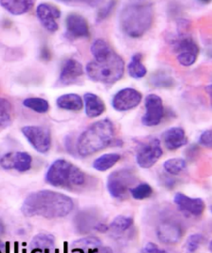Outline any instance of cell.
Wrapping results in <instances>:
<instances>
[{
  "label": "cell",
  "instance_id": "29",
  "mask_svg": "<svg viewBox=\"0 0 212 253\" xmlns=\"http://www.w3.org/2000/svg\"><path fill=\"white\" fill-rule=\"evenodd\" d=\"M164 169L165 171L171 175H179L186 168V162L180 158H170L164 162Z\"/></svg>",
  "mask_w": 212,
  "mask_h": 253
},
{
  "label": "cell",
  "instance_id": "12",
  "mask_svg": "<svg viewBox=\"0 0 212 253\" xmlns=\"http://www.w3.org/2000/svg\"><path fill=\"white\" fill-rule=\"evenodd\" d=\"M36 15L39 20L46 30L54 33L58 29L56 19L61 16L60 9L53 4L41 3L36 8Z\"/></svg>",
  "mask_w": 212,
  "mask_h": 253
},
{
  "label": "cell",
  "instance_id": "18",
  "mask_svg": "<svg viewBox=\"0 0 212 253\" xmlns=\"http://www.w3.org/2000/svg\"><path fill=\"white\" fill-rule=\"evenodd\" d=\"M165 147L169 150H175L183 147L187 142V138L183 128L172 127L165 131L163 135Z\"/></svg>",
  "mask_w": 212,
  "mask_h": 253
},
{
  "label": "cell",
  "instance_id": "41",
  "mask_svg": "<svg viewBox=\"0 0 212 253\" xmlns=\"http://www.w3.org/2000/svg\"><path fill=\"white\" fill-rule=\"evenodd\" d=\"M1 253V251H0V253Z\"/></svg>",
  "mask_w": 212,
  "mask_h": 253
},
{
  "label": "cell",
  "instance_id": "17",
  "mask_svg": "<svg viewBox=\"0 0 212 253\" xmlns=\"http://www.w3.org/2000/svg\"><path fill=\"white\" fill-rule=\"evenodd\" d=\"M83 74L84 69L81 63L77 60L69 59L63 65L58 81L63 85L72 84H75Z\"/></svg>",
  "mask_w": 212,
  "mask_h": 253
},
{
  "label": "cell",
  "instance_id": "7",
  "mask_svg": "<svg viewBox=\"0 0 212 253\" xmlns=\"http://www.w3.org/2000/svg\"><path fill=\"white\" fill-rule=\"evenodd\" d=\"M163 155L159 139L151 137L141 143L136 153V160L140 167L148 169L154 166Z\"/></svg>",
  "mask_w": 212,
  "mask_h": 253
},
{
  "label": "cell",
  "instance_id": "38",
  "mask_svg": "<svg viewBox=\"0 0 212 253\" xmlns=\"http://www.w3.org/2000/svg\"><path fill=\"white\" fill-rule=\"evenodd\" d=\"M94 230H96L100 233H106L108 230V227L106 224H105L104 223L100 221L98 224L95 227Z\"/></svg>",
  "mask_w": 212,
  "mask_h": 253
},
{
  "label": "cell",
  "instance_id": "2",
  "mask_svg": "<svg viewBox=\"0 0 212 253\" xmlns=\"http://www.w3.org/2000/svg\"><path fill=\"white\" fill-rule=\"evenodd\" d=\"M153 17L152 4L146 1L133 2L124 6L119 13V26L129 37L139 38L151 28Z\"/></svg>",
  "mask_w": 212,
  "mask_h": 253
},
{
  "label": "cell",
  "instance_id": "30",
  "mask_svg": "<svg viewBox=\"0 0 212 253\" xmlns=\"http://www.w3.org/2000/svg\"><path fill=\"white\" fill-rule=\"evenodd\" d=\"M23 105L40 114L47 113L50 108L48 101L41 98H26L23 101Z\"/></svg>",
  "mask_w": 212,
  "mask_h": 253
},
{
  "label": "cell",
  "instance_id": "34",
  "mask_svg": "<svg viewBox=\"0 0 212 253\" xmlns=\"http://www.w3.org/2000/svg\"><path fill=\"white\" fill-rule=\"evenodd\" d=\"M200 144L211 149L212 147V132L211 130H207L202 133L199 138Z\"/></svg>",
  "mask_w": 212,
  "mask_h": 253
},
{
  "label": "cell",
  "instance_id": "16",
  "mask_svg": "<svg viewBox=\"0 0 212 253\" xmlns=\"http://www.w3.org/2000/svg\"><path fill=\"white\" fill-rule=\"evenodd\" d=\"M66 29V35L70 38H87L90 36L89 24L79 14L72 13L67 16Z\"/></svg>",
  "mask_w": 212,
  "mask_h": 253
},
{
  "label": "cell",
  "instance_id": "36",
  "mask_svg": "<svg viewBox=\"0 0 212 253\" xmlns=\"http://www.w3.org/2000/svg\"><path fill=\"white\" fill-rule=\"evenodd\" d=\"M11 116L8 113V111L0 109V126L5 128L11 124Z\"/></svg>",
  "mask_w": 212,
  "mask_h": 253
},
{
  "label": "cell",
  "instance_id": "3",
  "mask_svg": "<svg viewBox=\"0 0 212 253\" xmlns=\"http://www.w3.org/2000/svg\"><path fill=\"white\" fill-rule=\"evenodd\" d=\"M114 128L113 123L105 119L92 124L78 138L77 152L87 157L108 147L113 142Z\"/></svg>",
  "mask_w": 212,
  "mask_h": 253
},
{
  "label": "cell",
  "instance_id": "27",
  "mask_svg": "<svg viewBox=\"0 0 212 253\" xmlns=\"http://www.w3.org/2000/svg\"><path fill=\"white\" fill-rule=\"evenodd\" d=\"M113 50L111 49L108 43L103 40H97L92 43L91 52L93 55L95 60L101 62L106 59Z\"/></svg>",
  "mask_w": 212,
  "mask_h": 253
},
{
  "label": "cell",
  "instance_id": "13",
  "mask_svg": "<svg viewBox=\"0 0 212 253\" xmlns=\"http://www.w3.org/2000/svg\"><path fill=\"white\" fill-rule=\"evenodd\" d=\"M32 158L26 152L9 153L0 159V165L4 169H14L19 172L30 169Z\"/></svg>",
  "mask_w": 212,
  "mask_h": 253
},
{
  "label": "cell",
  "instance_id": "1",
  "mask_svg": "<svg viewBox=\"0 0 212 253\" xmlns=\"http://www.w3.org/2000/svg\"><path fill=\"white\" fill-rule=\"evenodd\" d=\"M70 197L57 192L43 190L27 197L21 207V211L28 217L41 216L53 219L64 217L74 209Z\"/></svg>",
  "mask_w": 212,
  "mask_h": 253
},
{
  "label": "cell",
  "instance_id": "5",
  "mask_svg": "<svg viewBox=\"0 0 212 253\" xmlns=\"http://www.w3.org/2000/svg\"><path fill=\"white\" fill-rule=\"evenodd\" d=\"M88 76L94 82L110 84L118 82L123 76L125 62L115 52L101 62L92 61L87 65Z\"/></svg>",
  "mask_w": 212,
  "mask_h": 253
},
{
  "label": "cell",
  "instance_id": "19",
  "mask_svg": "<svg viewBox=\"0 0 212 253\" xmlns=\"http://www.w3.org/2000/svg\"><path fill=\"white\" fill-rule=\"evenodd\" d=\"M31 253H54L55 238L52 235L39 233L29 245Z\"/></svg>",
  "mask_w": 212,
  "mask_h": 253
},
{
  "label": "cell",
  "instance_id": "4",
  "mask_svg": "<svg viewBox=\"0 0 212 253\" xmlns=\"http://www.w3.org/2000/svg\"><path fill=\"white\" fill-rule=\"evenodd\" d=\"M48 183L54 187L75 188L86 181L84 172L66 160H56L51 165L46 175Z\"/></svg>",
  "mask_w": 212,
  "mask_h": 253
},
{
  "label": "cell",
  "instance_id": "35",
  "mask_svg": "<svg viewBox=\"0 0 212 253\" xmlns=\"http://www.w3.org/2000/svg\"><path fill=\"white\" fill-rule=\"evenodd\" d=\"M140 253H170L167 251L160 249L154 243H148L140 251Z\"/></svg>",
  "mask_w": 212,
  "mask_h": 253
},
{
  "label": "cell",
  "instance_id": "28",
  "mask_svg": "<svg viewBox=\"0 0 212 253\" xmlns=\"http://www.w3.org/2000/svg\"><path fill=\"white\" fill-rule=\"evenodd\" d=\"M133 219L130 216L126 215H118L112 220L109 228L113 232L116 233H123L132 227Z\"/></svg>",
  "mask_w": 212,
  "mask_h": 253
},
{
  "label": "cell",
  "instance_id": "8",
  "mask_svg": "<svg viewBox=\"0 0 212 253\" xmlns=\"http://www.w3.org/2000/svg\"><path fill=\"white\" fill-rule=\"evenodd\" d=\"M24 137L39 153H46L51 145L50 130L43 126H29L21 128Z\"/></svg>",
  "mask_w": 212,
  "mask_h": 253
},
{
  "label": "cell",
  "instance_id": "24",
  "mask_svg": "<svg viewBox=\"0 0 212 253\" xmlns=\"http://www.w3.org/2000/svg\"><path fill=\"white\" fill-rule=\"evenodd\" d=\"M58 108L64 110L77 111L84 106L81 97L77 94H65L58 97L56 101Z\"/></svg>",
  "mask_w": 212,
  "mask_h": 253
},
{
  "label": "cell",
  "instance_id": "26",
  "mask_svg": "<svg viewBox=\"0 0 212 253\" xmlns=\"http://www.w3.org/2000/svg\"><path fill=\"white\" fill-rule=\"evenodd\" d=\"M141 60H142V55L140 53H136L131 58L130 62L128 65V74L133 79H142L147 74V70L141 62Z\"/></svg>",
  "mask_w": 212,
  "mask_h": 253
},
{
  "label": "cell",
  "instance_id": "15",
  "mask_svg": "<svg viewBox=\"0 0 212 253\" xmlns=\"http://www.w3.org/2000/svg\"><path fill=\"white\" fill-rule=\"evenodd\" d=\"M72 253H113L111 248L102 245L101 240L96 237H88L72 243Z\"/></svg>",
  "mask_w": 212,
  "mask_h": 253
},
{
  "label": "cell",
  "instance_id": "33",
  "mask_svg": "<svg viewBox=\"0 0 212 253\" xmlns=\"http://www.w3.org/2000/svg\"><path fill=\"white\" fill-rule=\"evenodd\" d=\"M114 6H115V2L114 1L109 2L106 5L102 6L97 14L96 21L97 23H101L106 19L113 10Z\"/></svg>",
  "mask_w": 212,
  "mask_h": 253
},
{
  "label": "cell",
  "instance_id": "31",
  "mask_svg": "<svg viewBox=\"0 0 212 253\" xmlns=\"http://www.w3.org/2000/svg\"><path fill=\"white\" fill-rule=\"evenodd\" d=\"M130 193L135 200L143 201L150 198L153 189L148 183H141L131 188Z\"/></svg>",
  "mask_w": 212,
  "mask_h": 253
},
{
  "label": "cell",
  "instance_id": "37",
  "mask_svg": "<svg viewBox=\"0 0 212 253\" xmlns=\"http://www.w3.org/2000/svg\"><path fill=\"white\" fill-rule=\"evenodd\" d=\"M11 108V104L7 99L0 98V109L8 111Z\"/></svg>",
  "mask_w": 212,
  "mask_h": 253
},
{
  "label": "cell",
  "instance_id": "21",
  "mask_svg": "<svg viewBox=\"0 0 212 253\" xmlns=\"http://www.w3.org/2000/svg\"><path fill=\"white\" fill-rule=\"evenodd\" d=\"M33 0H2L0 6L13 15H21L33 8Z\"/></svg>",
  "mask_w": 212,
  "mask_h": 253
},
{
  "label": "cell",
  "instance_id": "11",
  "mask_svg": "<svg viewBox=\"0 0 212 253\" xmlns=\"http://www.w3.org/2000/svg\"><path fill=\"white\" fill-rule=\"evenodd\" d=\"M142 100L140 92L131 87L121 89L114 95L112 106L118 111H126L137 107Z\"/></svg>",
  "mask_w": 212,
  "mask_h": 253
},
{
  "label": "cell",
  "instance_id": "10",
  "mask_svg": "<svg viewBox=\"0 0 212 253\" xmlns=\"http://www.w3.org/2000/svg\"><path fill=\"white\" fill-rule=\"evenodd\" d=\"M145 115L142 118L144 126H154L159 125L164 116L162 99L155 94H150L145 99Z\"/></svg>",
  "mask_w": 212,
  "mask_h": 253
},
{
  "label": "cell",
  "instance_id": "20",
  "mask_svg": "<svg viewBox=\"0 0 212 253\" xmlns=\"http://www.w3.org/2000/svg\"><path fill=\"white\" fill-rule=\"evenodd\" d=\"M85 113L90 118H96L101 116L106 110L104 102L97 95L88 92L84 96Z\"/></svg>",
  "mask_w": 212,
  "mask_h": 253
},
{
  "label": "cell",
  "instance_id": "22",
  "mask_svg": "<svg viewBox=\"0 0 212 253\" xmlns=\"http://www.w3.org/2000/svg\"><path fill=\"white\" fill-rule=\"evenodd\" d=\"M173 48L178 55L182 53H192L198 55L199 48L191 38L184 34L179 35L172 41Z\"/></svg>",
  "mask_w": 212,
  "mask_h": 253
},
{
  "label": "cell",
  "instance_id": "39",
  "mask_svg": "<svg viewBox=\"0 0 212 253\" xmlns=\"http://www.w3.org/2000/svg\"><path fill=\"white\" fill-rule=\"evenodd\" d=\"M4 232V227L3 222L0 220V235L3 234Z\"/></svg>",
  "mask_w": 212,
  "mask_h": 253
},
{
  "label": "cell",
  "instance_id": "32",
  "mask_svg": "<svg viewBox=\"0 0 212 253\" xmlns=\"http://www.w3.org/2000/svg\"><path fill=\"white\" fill-rule=\"evenodd\" d=\"M204 236L200 233L190 235L186 241V248L188 253H194L199 249L204 242Z\"/></svg>",
  "mask_w": 212,
  "mask_h": 253
},
{
  "label": "cell",
  "instance_id": "14",
  "mask_svg": "<svg viewBox=\"0 0 212 253\" xmlns=\"http://www.w3.org/2000/svg\"><path fill=\"white\" fill-rule=\"evenodd\" d=\"M174 202L180 211L195 216H201L206 209L203 199L191 198L181 193L175 194Z\"/></svg>",
  "mask_w": 212,
  "mask_h": 253
},
{
  "label": "cell",
  "instance_id": "40",
  "mask_svg": "<svg viewBox=\"0 0 212 253\" xmlns=\"http://www.w3.org/2000/svg\"><path fill=\"white\" fill-rule=\"evenodd\" d=\"M4 248H5V246H4V243L0 240V251L3 252V251L4 250Z\"/></svg>",
  "mask_w": 212,
  "mask_h": 253
},
{
  "label": "cell",
  "instance_id": "9",
  "mask_svg": "<svg viewBox=\"0 0 212 253\" xmlns=\"http://www.w3.org/2000/svg\"><path fill=\"white\" fill-rule=\"evenodd\" d=\"M183 233L181 223L172 218L163 219L156 228L158 239L166 245H174L179 242Z\"/></svg>",
  "mask_w": 212,
  "mask_h": 253
},
{
  "label": "cell",
  "instance_id": "6",
  "mask_svg": "<svg viewBox=\"0 0 212 253\" xmlns=\"http://www.w3.org/2000/svg\"><path fill=\"white\" fill-rule=\"evenodd\" d=\"M135 179V173L130 169H119L112 172L106 181L107 190L109 195L118 200L125 199Z\"/></svg>",
  "mask_w": 212,
  "mask_h": 253
},
{
  "label": "cell",
  "instance_id": "23",
  "mask_svg": "<svg viewBox=\"0 0 212 253\" xmlns=\"http://www.w3.org/2000/svg\"><path fill=\"white\" fill-rule=\"evenodd\" d=\"M75 218L76 228L80 232L87 233L95 229L100 221L97 220L96 214L92 211H84L77 214Z\"/></svg>",
  "mask_w": 212,
  "mask_h": 253
},
{
  "label": "cell",
  "instance_id": "25",
  "mask_svg": "<svg viewBox=\"0 0 212 253\" xmlns=\"http://www.w3.org/2000/svg\"><path fill=\"white\" fill-rule=\"evenodd\" d=\"M120 159L121 156L118 153H106L95 160L93 163V167L97 171H106L113 167Z\"/></svg>",
  "mask_w": 212,
  "mask_h": 253
}]
</instances>
